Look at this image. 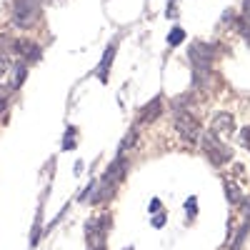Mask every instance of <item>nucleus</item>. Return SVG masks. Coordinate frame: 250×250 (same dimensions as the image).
<instances>
[{
	"label": "nucleus",
	"mask_w": 250,
	"mask_h": 250,
	"mask_svg": "<svg viewBox=\"0 0 250 250\" xmlns=\"http://www.w3.org/2000/svg\"><path fill=\"white\" fill-rule=\"evenodd\" d=\"M38 15H40V0H15L13 5L15 28H33Z\"/></svg>",
	"instance_id": "f257e3e1"
},
{
	"label": "nucleus",
	"mask_w": 250,
	"mask_h": 250,
	"mask_svg": "<svg viewBox=\"0 0 250 250\" xmlns=\"http://www.w3.org/2000/svg\"><path fill=\"white\" fill-rule=\"evenodd\" d=\"M200 145H203V153L210 158L213 165H223L233 158V150L228 148V145H223V140H218L215 133H205L200 138Z\"/></svg>",
	"instance_id": "f03ea898"
},
{
	"label": "nucleus",
	"mask_w": 250,
	"mask_h": 250,
	"mask_svg": "<svg viewBox=\"0 0 250 250\" xmlns=\"http://www.w3.org/2000/svg\"><path fill=\"white\" fill-rule=\"evenodd\" d=\"M175 130H178L188 143H195L198 135H200V120H198L193 113H188V110H178V113H175Z\"/></svg>",
	"instance_id": "7ed1b4c3"
},
{
	"label": "nucleus",
	"mask_w": 250,
	"mask_h": 250,
	"mask_svg": "<svg viewBox=\"0 0 250 250\" xmlns=\"http://www.w3.org/2000/svg\"><path fill=\"white\" fill-rule=\"evenodd\" d=\"M188 55H190V62H193V68L195 70H203L208 73V68H210V62H213V45H208V43H193L190 50H188Z\"/></svg>",
	"instance_id": "20e7f679"
},
{
	"label": "nucleus",
	"mask_w": 250,
	"mask_h": 250,
	"mask_svg": "<svg viewBox=\"0 0 250 250\" xmlns=\"http://www.w3.org/2000/svg\"><path fill=\"white\" fill-rule=\"evenodd\" d=\"M13 50H15L18 55H23L25 62H33V60L40 58V45H38V43H30V40H15Z\"/></svg>",
	"instance_id": "39448f33"
},
{
	"label": "nucleus",
	"mask_w": 250,
	"mask_h": 250,
	"mask_svg": "<svg viewBox=\"0 0 250 250\" xmlns=\"http://www.w3.org/2000/svg\"><path fill=\"white\" fill-rule=\"evenodd\" d=\"M235 130V118L230 113H218L213 118V133L215 135H228Z\"/></svg>",
	"instance_id": "423d86ee"
},
{
	"label": "nucleus",
	"mask_w": 250,
	"mask_h": 250,
	"mask_svg": "<svg viewBox=\"0 0 250 250\" xmlns=\"http://www.w3.org/2000/svg\"><path fill=\"white\" fill-rule=\"evenodd\" d=\"M113 58H115V45H108V50L103 53V58H100V65H98L100 83H108V73H110V65H113Z\"/></svg>",
	"instance_id": "0eeeda50"
},
{
	"label": "nucleus",
	"mask_w": 250,
	"mask_h": 250,
	"mask_svg": "<svg viewBox=\"0 0 250 250\" xmlns=\"http://www.w3.org/2000/svg\"><path fill=\"white\" fill-rule=\"evenodd\" d=\"M160 105H163V100H160V98H153L148 105L143 108V113L138 115V123H153V120L160 115Z\"/></svg>",
	"instance_id": "6e6552de"
},
{
	"label": "nucleus",
	"mask_w": 250,
	"mask_h": 250,
	"mask_svg": "<svg viewBox=\"0 0 250 250\" xmlns=\"http://www.w3.org/2000/svg\"><path fill=\"white\" fill-rule=\"evenodd\" d=\"M13 78H10V90H15V88H20L23 85V80H25V73H28V62L25 60H20V62H13Z\"/></svg>",
	"instance_id": "1a4fd4ad"
},
{
	"label": "nucleus",
	"mask_w": 250,
	"mask_h": 250,
	"mask_svg": "<svg viewBox=\"0 0 250 250\" xmlns=\"http://www.w3.org/2000/svg\"><path fill=\"white\" fill-rule=\"evenodd\" d=\"M225 195H228V200H230V203H240V200H243L240 188H238L233 180H228V183H225Z\"/></svg>",
	"instance_id": "9d476101"
},
{
	"label": "nucleus",
	"mask_w": 250,
	"mask_h": 250,
	"mask_svg": "<svg viewBox=\"0 0 250 250\" xmlns=\"http://www.w3.org/2000/svg\"><path fill=\"white\" fill-rule=\"evenodd\" d=\"M185 40V33H183V28H173L170 30V35H168V45L170 48H178L180 43Z\"/></svg>",
	"instance_id": "9b49d317"
},
{
	"label": "nucleus",
	"mask_w": 250,
	"mask_h": 250,
	"mask_svg": "<svg viewBox=\"0 0 250 250\" xmlns=\"http://www.w3.org/2000/svg\"><path fill=\"white\" fill-rule=\"evenodd\" d=\"M250 233V220H245L243 223V228H240V233L235 235V240H233V250H240V245H243V240H245V235Z\"/></svg>",
	"instance_id": "f8f14e48"
},
{
	"label": "nucleus",
	"mask_w": 250,
	"mask_h": 250,
	"mask_svg": "<svg viewBox=\"0 0 250 250\" xmlns=\"http://www.w3.org/2000/svg\"><path fill=\"white\" fill-rule=\"evenodd\" d=\"M135 140H138V133H135V130H130V133H128V138H125V140L120 143V150H118V155H120V153H125L128 148H133V143H135Z\"/></svg>",
	"instance_id": "ddd939ff"
},
{
	"label": "nucleus",
	"mask_w": 250,
	"mask_h": 250,
	"mask_svg": "<svg viewBox=\"0 0 250 250\" xmlns=\"http://www.w3.org/2000/svg\"><path fill=\"white\" fill-rule=\"evenodd\" d=\"M10 68H13V62H10V58H8L5 53H0V75H5V73H10Z\"/></svg>",
	"instance_id": "4468645a"
},
{
	"label": "nucleus",
	"mask_w": 250,
	"mask_h": 250,
	"mask_svg": "<svg viewBox=\"0 0 250 250\" xmlns=\"http://www.w3.org/2000/svg\"><path fill=\"white\" fill-rule=\"evenodd\" d=\"M73 135H75V130H73V128H68L65 140H62V150H73V148H75V145H73Z\"/></svg>",
	"instance_id": "2eb2a0df"
},
{
	"label": "nucleus",
	"mask_w": 250,
	"mask_h": 250,
	"mask_svg": "<svg viewBox=\"0 0 250 250\" xmlns=\"http://www.w3.org/2000/svg\"><path fill=\"white\" fill-rule=\"evenodd\" d=\"M238 30L243 33V38L250 43V23H248V20H238Z\"/></svg>",
	"instance_id": "dca6fc26"
},
{
	"label": "nucleus",
	"mask_w": 250,
	"mask_h": 250,
	"mask_svg": "<svg viewBox=\"0 0 250 250\" xmlns=\"http://www.w3.org/2000/svg\"><path fill=\"white\" fill-rule=\"evenodd\" d=\"M240 143H243V148L250 150V125H245V128L240 130Z\"/></svg>",
	"instance_id": "f3484780"
},
{
	"label": "nucleus",
	"mask_w": 250,
	"mask_h": 250,
	"mask_svg": "<svg viewBox=\"0 0 250 250\" xmlns=\"http://www.w3.org/2000/svg\"><path fill=\"white\" fill-rule=\"evenodd\" d=\"M8 93H10V88H5V85H0V113L5 110V103H8Z\"/></svg>",
	"instance_id": "a211bd4d"
},
{
	"label": "nucleus",
	"mask_w": 250,
	"mask_h": 250,
	"mask_svg": "<svg viewBox=\"0 0 250 250\" xmlns=\"http://www.w3.org/2000/svg\"><path fill=\"white\" fill-rule=\"evenodd\" d=\"M185 210H188V218H193V215H195V198H188Z\"/></svg>",
	"instance_id": "6ab92c4d"
},
{
	"label": "nucleus",
	"mask_w": 250,
	"mask_h": 250,
	"mask_svg": "<svg viewBox=\"0 0 250 250\" xmlns=\"http://www.w3.org/2000/svg\"><path fill=\"white\" fill-rule=\"evenodd\" d=\"M153 225H155V228H163V225H165V215H158V218L153 220Z\"/></svg>",
	"instance_id": "aec40b11"
},
{
	"label": "nucleus",
	"mask_w": 250,
	"mask_h": 250,
	"mask_svg": "<svg viewBox=\"0 0 250 250\" xmlns=\"http://www.w3.org/2000/svg\"><path fill=\"white\" fill-rule=\"evenodd\" d=\"M158 208H160V200L153 198V203H150V213H158Z\"/></svg>",
	"instance_id": "412c9836"
},
{
	"label": "nucleus",
	"mask_w": 250,
	"mask_h": 250,
	"mask_svg": "<svg viewBox=\"0 0 250 250\" xmlns=\"http://www.w3.org/2000/svg\"><path fill=\"white\" fill-rule=\"evenodd\" d=\"M243 10H245V15L250 18V0H245V3H243Z\"/></svg>",
	"instance_id": "4be33fe9"
},
{
	"label": "nucleus",
	"mask_w": 250,
	"mask_h": 250,
	"mask_svg": "<svg viewBox=\"0 0 250 250\" xmlns=\"http://www.w3.org/2000/svg\"><path fill=\"white\" fill-rule=\"evenodd\" d=\"M90 250H103V245H98V248H90Z\"/></svg>",
	"instance_id": "5701e85b"
},
{
	"label": "nucleus",
	"mask_w": 250,
	"mask_h": 250,
	"mask_svg": "<svg viewBox=\"0 0 250 250\" xmlns=\"http://www.w3.org/2000/svg\"><path fill=\"white\" fill-rule=\"evenodd\" d=\"M248 205H250V198H248Z\"/></svg>",
	"instance_id": "b1692460"
}]
</instances>
